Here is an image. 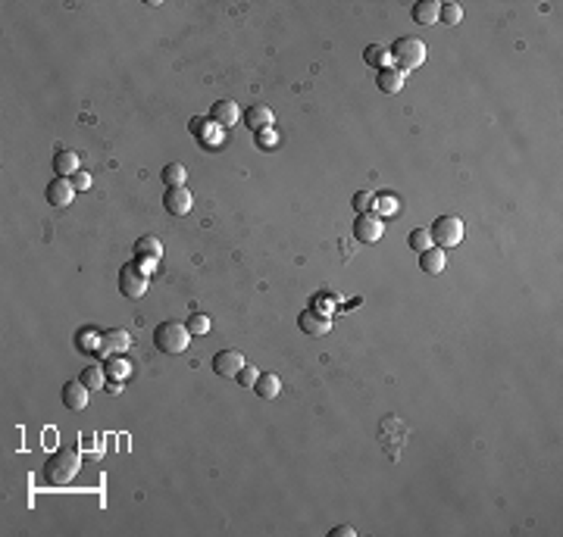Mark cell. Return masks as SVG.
<instances>
[{
    "mask_svg": "<svg viewBox=\"0 0 563 537\" xmlns=\"http://www.w3.org/2000/svg\"><path fill=\"white\" fill-rule=\"evenodd\" d=\"M160 253H163V247H160V238H153V234H144V238L138 241L135 247V257H138V268L141 272H151L153 266L160 263Z\"/></svg>",
    "mask_w": 563,
    "mask_h": 537,
    "instance_id": "52a82bcc",
    "label": "cell"
},
{
    "mask_svg": "<svg viewBox=\"0 0 563 537\" xmlns=\"http://www.w3.org/2000/svg\"><path fill=\"white\" fill-rule=\"evenodd\" d=\"M410 19L413 22H419V25L438 22V3H435V0H417L413 10H410Z\"/></svg>",
    "mask_w": 563,
    "mask_h": 537,
    "instance_id": "d6986e66",
    "label": "cell"
},
{
    "mask_svg": "<svg viewBox=\"0 0 563 537\" xmlns=\"http://www.w3.org/2000/svg\"><path fill=\"white\" fill-rule=\"evenodd\" d=\"M407 82V72H401L398 66H385V69H379V76H375V85L382 88V94H401Z\"/></svg>",
    "mask_w": 563,
    "mask_h": 537,
    "instance_id": "5bb4252c",
    "label": "cell"
},
{
    "mask_svg": "<svg viewBox=\"0 0 563 537\" xmlns=\"http://www.w3.org/2000/svg\"><path fill=\"white\" fill-rule=\"evenodd\" d=\"M300 331L304 334H313V338H323V334L332 331V315L319 313V310H304L298 319Z\"/></svg>",
    "mask_w": 563,
    "mask_h": 537,
    "instance_id": "30bf717a",
    "label": "cell"
},
{
    "mask_svg": "<svg viewBox=\"0 0 563 537\" xmlns=\"http://www.w3.org/2000/svg\"><path fill=\"white\" fill-rule=\"evenodd\" d=\"M78 468H82V456H78V450L60 447L57 453L47 456V462H44V481L50 487H63V485H69V481L76 478Z\"/></svg>",
    "mask_w": 563,
    "mask_h": 537,
    "instance_id": "6da1fadb",
    "label": "cell"
},
{
    "mask_svg": "<svg viewBox=\"0 0 563 537\" xmlns=\"http://www.w3.org/2000/svg\"><path fill=\"white\" fill-rule=\"evenodd\" d=\"M163 206H166V213H169V216H185V213H191L194 197H191V191H188L185 185L182 187H166Z\"/></svg>",
    "mask_w": 563,
    "mask_h": 537,
    "instance_id": "ba28073f",
    "label": "cell"
},
{
    "mask_svg": "<svg viewBox=\"0 0 563 537\" xmlns=\"http://www.w3.org/2000/svg\"><path fill=\"white\" fill-rule=\"evenodd\" d=\"M91 341H94V331H91V328H85V331L76 334V347H78V350H94Z\"/></svg>",
    "mask_w": 563,
    "mask_h": 537,
    "instance_id": "4dcf8cb0",
    "label": "cell"
},
{
    "mask_svg": "<svg viewBox=\"0 0 563 537\" xmlns=\"http://www.w3.org/2000/svg\"><path fill=\"white\" fill-rule=\"evenodd\" d=\"M429 234H432V241L445 250V247H457L460 241H464V219L460 216H438L429 228Z\"/></svg>",
    "mask_w": 563,
    "mask_h": 537,
    "instance_id": "277c9868",
    "label": "cell"
},
{
    "mask_svg": "<svg viewBox=\"0 0 563 537\" xmlns=\"http://www.w3.org/2000/svg\"><path fill=\"white\" fill-rule=\"evenodd\" d=\"M72 187H76V191H88V187H91V176L78 169L76 176H72Z\"/></svg>",
    "mask_w": 563,
    "mask_h": 537,
    "instance_id": "d6a6232c",
    "label": "cell"
},
{
    "mask_svg": "<svg viewBox=\"0 0 563 537\" xmlns=\"http://www.w3.org/2000/svg\"><path fill=\"white\" fill-rule=\"evenodd\" d=\"M354 210L357 213H373V206H375V194H370V191H357L354 194Z\"/></svg>",
    "mask_w": 563,
    "mask_h": 537,
    "instance_id": "4316f807",
    "label": "cell"
},
{
    "mask_svg": "<svg viewBox=\"0 0 563 537\" xmlns=\"http://www.w3.org/2000/svg\"><path fill=\"white\" fill-rule=\"evenodd\" d=\"M125 372H129V362H123V359L110 362V375H113V378H123Z\"/></svg>",
    "mask_w": 563,
    "mask_h": 537,
    "instance_id": "836d02e7",
    "label": "cell"
},
{
    "mask_svg": "<svg viewBox=\"0 0 563 537\" xmlns=\"http://www.w3.org/2000/svg\"><path fill=\"white\" fill-rule=\"evenodd\" d=\"M382 231H385L382 216H375V213H357V219H354V234H357L360 244H375V241H382Z\"/></svg>",
    "mask_w": 563,
    "mask_h": 537,
    "instance_id": "8992f818",
    "label": "cell"
},
{
    "mask_svg": "<svg viewBox=\"0 0 563 537\" xmlns=\"http://www.w3.org/2000/svg\"><path fill=\"white\" fill-rule=\"evenodd\" d=\"M257 375H260V372H257L253 366H244L238 375H235V381H238L241 387H251V391H253V385H257Z\"/></svg>",
    "mask_w": 563,
    "mask_h": 537,
    "instance_id": "83f0119b",
    "label": "cell"
},
{
    "mask_svg": "<svg viewBox=\"0 0 563 537\" xmlns=\"http://www.w3.org/2000/svg\"><path fill=\"white\" fill-rule=\"evenodd\" d=\"M354 534H357V531H354L351 525H338V528H332V531H328V537H354Z\"/></svg>",
    "mask_w": 563,
    "mask_h": 537,
    "instance_id": "e575fe53",
    "label": "cell"
},
{
    "mask_svg": "<svg viewBox=\"0 0 563 537\" xmlns=\"http://www.w3.org/2000/svg\"><path fill=\"white\" fill-rule=\"evenodd\" d=\"M210 368L216 375H223V378H235V375L244 368V357H241L238 350H219L216 357L210 359Z\"/></svg>",
    "mask_w": 563,
    "mask_h": 537,
    "instance_id": "8fae6325",
    "label": "cell"
},
{
    "mask_svg": "<svg viewBox=\"0 0 563 537\" xmlns=\"http://www.w3.org/2000/svg\"><path fill=\"white\" fill-rule=\"evenodd\" d=\"M185 176H188V169H185L182 163H169L163 172H160V178H163L166 187H182L185 185Z\"/></svg>",
    "mask_w": 563,
    "mask_h": 537,
    "instance_id": "603a6c76",
    "label": "cell"
},
{
    "mask_svg": "<svg viewBox=\"0 0 563 537\" xmlns=\"http://www.w3.org/2000/svg\"><path fill=\"white\" fill-rule=\"evenodd\" d=\"M53 169L60 178H72L78 172V153L76 150H57L53 153Z\"/></svg>",
    "mask_w": 563,
    "mask_h": 537,
    "instance_id": "ac0fdd59",
    "label": "cell"
},
{
    "mask_svg": "<svg viewBox=\"0 0 563 537\" xmlns=\"http://www.w3.org/2000/svg\"><path fill=\"white\" fill-rule=\"evenodd\" d=\"M460 19H464V10H460V3H454V0H445V3H438V22L457 25Z\"/></svg>",
    "mask_w": 563,
    "mask_h": 537,
    "instance_id": "cb8c5ba5",
    "label": "cell"
},
{
    "mask_svg": "<svg viewBox=\"0 0 563 537\" xmlns=\"http://www.w3.org/2000/svg\"><path fill=\"white\" fill-rule=\"evenodd\" d=\"M419 268L429 275H438L445 268V250L441 247H429V250L419 253Z\"/></svg>",
    "mask_w": 563,
    "mask_h": 537,
    "instance_id": "ffe728a7",
    "label": "cell"
},
{
    "mask_svg": "<svg viewBox=\"0 0 563 537\" xmlns=\"http://www.w3.org/2000/svg\"><path fill=\"white\" fill-rule=\"evenodd\" d=\"M388 59H391V47H385V44H370L363 50V63L373 66V69H385V66H391Z\"/></svg>",
    "mask_w": 563,
    "mask_h": 537,
    "instance_id": "44dd1931",
    "label": "cell"
},
{
    "mask_svg": "<svg viewBox=\"0 0 563 537\" xmlns=\"http://www.w3.org/2000/svg\"><path fill=\"white\" fill-rule=\"evenodd\" d=\"M391 59H394V66H398L401 72L419 69V66L426 63V44H422L419 38H413V35L398 38V41L391 44Z\"/></svg>",
    "mask_w": 563,
    "mask_h": 537,
    "instance_id": "3957f363",
    "label": "cell"
},
{
    "mask_svg": "<svg viewBox=\"0 0 563 537\" xmlns=\"http://www.w3.org/2000/svg\"><path fill=\"white\" fill-rule=\"evenodd\" d=\"M88 387L82 385V378H76V381H66L63 385V403H66V409H76V413H82L85 406H88Z\"/></svg>",
    "mask_w": 563,
    "mask_h": 537,
    "instance_id": "4fadbf2b",
    "label": "cell"
},
{
    "mask_svg": "<svg viewBox=\"0 0 563 537\" xmlns=\"http://www.w3.org/2000/svg\"><path fill=\"white\" fill-rule=\"evenodd\" d=\"M253 138H257V144L263 147V150H272V147L279 144V138H276V131H272V129H263V131H257V134H253Z\"/></svg>",
    "mask_w": 563,
    "mask_h": 537,
    "instance_id": "f1b7e54d",
    "label": "cell"
},
{
    "mask_svg": "<svg viewBox=\"0 0 563 537\" xmlns=\"http://www.w3.org/2000/svg\"><path fill=\"white\" fill-rule=\"evenodd\" d=\"M119 294L129 300H138L147 294V275L138 268V263H125L119 268Z\"/></svg>",
    "mask_w": 563,
    "mask_h": 537,
    "instance_id": "5b68a950",
    "label": "cell"
},
{
    "mask_svg": "<svg viewBox=\"0 0 563 537\" xmlns=\"http://www.w3.org/2000/svg\"><path fill=\"white\" fill-rule=\"evenodd\" d=\"M407 244H410L417 253H422V250L432 247V234H429V228H413L410 238H407Z\"/></svg>",
    "mask_w": 563,
    "mask_h": 537,
    "instance_id": "d4e9b609",
    "label": "cell"
},
{
    "mask_svg": "<svg viewBox=\"0 0 563 537\" xmlns=\"http://www.w3.org/2000/svg\"><path fill=\"white\" fill-rule=\"evenodd\" d=\"M132 347V338L123 331V328H110V331L100 338V353L110 357V353H125Z\"/></svg>",
    "mask_w": 563,
    "mask_h": 537,
    "instance_id": "2e32d148",
    "label": "cell"
},
{
    "mask_svg": "<svg viewBox=\"0 0 563 537\" xmlns=\"http://www.w3.org/2000/svg\"><path fill=\"white\" fill-rule=\"evenodd\" d=\"M185 328L191 334H207V331H210V315H207V313H194L191 319L185 322Z\"/></svg>",
    "mask_w": 563,
    "mask_h": 537,
    "instance_id": "484cf974",
    "label": "cell"
},
{
    "mask_svg": "<svg viewBox=\"0 0 563 537\" xmlns=\"http://www.w3.org/2000/svg\"><path fill=\"white\" fill-rule=\"evenodd\" d=\"M241 119H244V125L251 129L253 134L257 131H263V129H272V110L266 103H253V106H247L244 113H241Z\"/></svg>",
    "mask_w": 563,
    "mask_h": 537,
    "instance_id": "7c38bea8",
    "label": "cell"
},
{
    "mask_svg": "<svg viewBox=\"0 0 563 537\" xmlns=\"http://www.w3.org/2000/svg\"><path fill=\"white\" fill-rule=\"evenodd\" d=\"M241 119L238 106L232 103V100H216V103L210 106V122L219 125V129H225V125H235Z\"/></svg>",
    "mask_w": 563,
    "mask_h": 537,
    "instance_id": "9a60e30c",
    "label": "cell"
},
{
    "mask_svg": "<svg viewBox=\"0 0 563 537\" xmlns=\"http://www.w3.org/2000/svg\"><path fill=\"white\" fill-rule=\"evenodd\" d=\"M82 385L88 387V391H104L106 387V375L100 366H85L82 368Z\"/></svg>",
    "mask_w": 563,
    "mask_h": 537,
    "instance_id": "7402d4cb",
    "label": "cell"
},
{
    "mask_svg": "<svg viewBox=\"0 0 563 537\" xmlns=\"http://www.w3.org/2000/svg\"><path fill=\"white\" fill-rule=\"evenodd\" d=\"M191 131L197 134L200 141H207V134H210V125H207L204 116H194V119H191Z\"/></svg>",
    "mask_w": 563,
    "mask_h": 537,
    "instance_id": "1f68e13d",
    "label": "cell"
},
{
    "mask_svg": "<svg viewBox=\"0 0 563 537\" xmlns=\"http://www.w3.org/2000/svg\"><path fill=\"white\" fill-rule=\"evenodd\" d=\"M188 341H191V331H188L182 322L166 319L153 328V344H157L160 353H172V357H176V353H185Z\"/></svg>",
    "mask_w": 563,
    "mask_h": 537,
    "instance_id": "7a4b0ae2",
    "label": "cell"
},
{
    "mask_svg": "<svg viewBox=\"0 0 563 537\" xmlns=\"http://www.w3.org/2000/svg\"><path fill=\"white\" fill-rule=\"evenodd\" d=\"M373 210H379L382 216H391L394 210H398V203H394V197H388V194H382V197H375V206Z\"/></svg>",
    "mask_w": 563,
    "mask_h": 537,
    "instance_id": "f546056e",
    "label": "cell"
},
{
    "mask_svg": "<svg viewBox=\"0 0 563 537\" xmlns=\"http://www.w3.org/2000/svg\"><path fill=\"white\" fill-rule=\"evenodd\" d=\"M47 203L53 206V210H63V206L72 203V197H76V187H72V178H53L50 185H47Z\"/></svg>",
    "mask_w": 563,
    "mask_h": 537,
    "instance_id": "9c48e42d",
    "label": "cell"
},
{
    "mask_svg": "<svg viewBox=\"0 0 563 537\" xmlns=\"http://www.w3.org/2000/svg\"><path fill=\"white\" fill-rule=\"evenodd\" d=\"M253 394H257L260 400H276L282 394V381L276 372H260L257 375V385H253Z\"/></svg>",
    "mask_w": 563,
    "mask_h": 537,
    "instance_id": "e0dca14e",
    "label": "cell"
}]
</instances>
